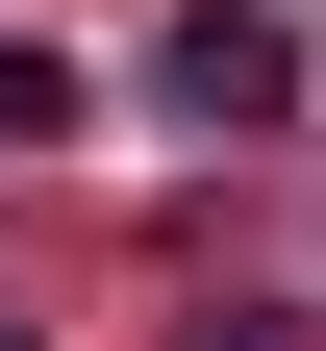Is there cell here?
I'll list each match as a JSON object with an SVG mask.
<instances>
[{"instance_id":"6da1fadb","label":"cell","mask_w":326,"mask_h":351,"mask_svg":"<svg viewBox=\"0 0 326 351\" xmlns=\"http://www.w3.org/2000/svg\"><path fill=\"white\" fill-rule=\"evenodd\" d=\"M151 101L176 125H276V101H301V25H276V0H176V25H151Z\"/></svg>"},{"instance_id":"3957f363","label":"cell","mask_w":326,"mask_h":351,"mask_svg":"<svg viewBox=\"0 0 326 351\" xmlns=\"http://www.w3.org/2000/svg\"><path fill=\"white\" fill-rule=\"evenodd\" d=\"M0 351H25V326H0Z\"/></svg>"},{"instance_id":"7a4b0ae2","label":"cell","mask_w":326,"mask_h":351,"mask_svg":"<svg viewBox=\"0 0 326 351\" xmlns=\"http://www.w3.org/2000/svg\"><path fill=\"white\" fill-rule=\"evenodd\" d=\"M75 101H101V75H75L51 25H0V151H75Z\"/></svg>"}]
</instances>
